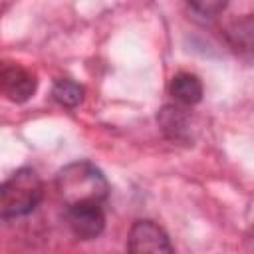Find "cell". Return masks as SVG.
I'll list each match as a JSON object with an SVG mask.
<instances>
[{"mask_svg":"<svg viewBox=\"0 0 254 254\" xmlns=\"http://www.w3.org/2000/svg\"><path fill=\"white\" fill-rule=\"evenodd\" d=\"M189 8V18H192L198 24H210L212 20L218 18V14L226 8L224 2H190L187 4Z\"/></svg>","mask_w":254,"mask_h":254,"instance_id":"30bf717a","label":"cell"},{"mask_svg":"<svg viewBox=\"0 0 254 254\" xmlns=\"http://www.w3.org/2000/svg\"><path fill=\"white\" fill-rule=\"evenodd\" d=\"M52 95L64 107H77L83 101V87L73 79H58L54 83Z\"/></svg>","mask_w":254,"mask_h":254,"instance_id":"9c48e42d","label":"cell"},{"mask_svg":"<svg viewBox=\"0 0 254 254\" xmlns=\"http://www.w3.org/2000/svg\"><path fill=\"white\" fill-rule=\"evenodd\" d=\"M127 254H175V248L157 222L137 220L127 236Z\"/></svg>","mask_w":254,"mask_h":254,"instance_id":"3957f363","label":"cell"},{"mask_svg":"<svg viewBox=\"0 0 254 254\" xmlns=\"http://www.w3.org/2000/svg\"><path fill=\"white\" fill-rule=\"evenodd\" d=\"M65 220L73 236L79 240H93L105 228V214L101 210V204L69 206L65 210Z\"/></svg>","mask_w":254,"mask_h":254,"instance_id":"5b68a950","label":"cell"},{"mask_svg":"<svg viewBox=\"0 0 254 254\" xmlns=\"http://www.w3.org/2000/svg\"><path fill=\"white\" fill-rule=\"evenodd\" d=\"M246 248L254 254V228L248 232V236H246Z\"/></svg>","mask_w":254,"mask_h":254,"instance_id":"8fae6325","label":"cell"},{"mask_svg":"<svg viewBox=\"0 0 254 254\" xmlns=\"http://www.w3.org/2000/svg\"><path fill=\"white\" fill-rule=\"evenodd\" d=\"M157 123L165 133V137H169L171 141L177 143L192 141V115L187 107L179 103L165 105L157 115Z\"/></svg>","mask_w":254,"mask_h":254,"instance_id":"52a82bcc","label":"cell"},{"mask_svg":"<svg viewBox=\"0 0 254 254\" xmlns=\"http://www.w3.org/2000/svg\"><path fill=\"white\" fill-rule=\"evenodd\" d=\"M224 40L240 62L254 65V14L234 18L224 30Z\"/></svg>","mask_w":254,"mask_h":254,"instance_id":"277c9868","label":"cell"},{"mask_svg":"<svg viewBox=\"0 0 254 254\" xmlns=\"http://www.w3.org/2000/svg\"><path fill=\"white\" fill-rule=\"evenodd\" d=\"M171 95L183 107H192L202 99V83L194 73H177L171 79Z\"/></svg>","mask_w":254,"mask_h":254,"instance_id":"ba28073f","label":"cell"},{"mask_svg":"<svg viewBox=\"0 0 254 254\" xmlns=\"http://www.w3.org/2000/svg\"><path fill=\"white\" fill-rule=\"evenodd\" d=\"M44 196L42 179L34 169L14 171L0 189V212L2 218H18L30 214Z\"/></svg>","mask_w":254,"mask_h":254,"instance_id":"7a4b0ae2","label":"cell"},{"mask_svg":"<svg viewBox=\"0 0 254 254\" xmlns=\"http://www.w3.org/2000/svg\"><path fill=\"white\" fill-rule=\"evenodd\" d=\"M0 81H2V91L4 95L14 101V103H24L28 101L38 87L36 75L28 69H24L18 64H6L2 67L0 73Z\"/></svg>","mask_w":254,"mask_h":254,"instance_id":"8992f818","label":"cell"},{"mask_svg":"<svg viewBox=\"0 0 254 254\" xmlns=\"http://www.w3.org/2000/svg\"><path fill=\"white\" fill-rule=\"evenodd\" d=\"M56 187L60 198L67 208L101 204L109 194V183L105 175L89 161H73L65 165L58 173Z\"/></svg>","mask_w":254,"mask_h":254,"instance_id":"6da1fadb","label":"cell"}]
</instances>
